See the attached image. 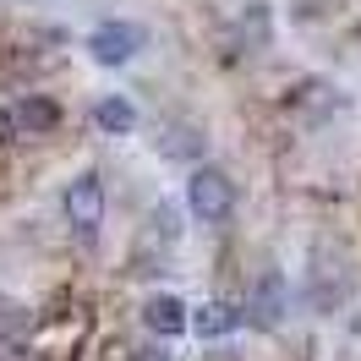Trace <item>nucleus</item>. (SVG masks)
<instances>
[{
    "label": "nucleus",
    "mask_w": 361,
    "mask_h": 361,
    "mask_svg": "<svg viewBox=\"0 0 361 361\" xmlns=\"http://www.w3.org/2000/svg\"><path fill=\"white\" fill-rule=\"evenodd\" d=\"M230 203H235V186H230L225 170H214V164H203L197 176L186 180V208L203 219V225H214V219H225Z\"/></svg>",
    "instance_id": "1"
},
{
    "label": "nucleus",
    "mask_w": 361,
    "mask_h": 361,
    "mask_svg": "<svg viewBox=\"0 0 361 361\" xmlns=\"http://www.w3.org/2000/svg\"><path fill=\"white\" fill-rule=\"evenodd\" d=\"M137 49H142V33H137L132 23H99L88 33V55L99 66H126Z\"/></svg>",
    "instance_id": "2"
},
{
    "label": "nucleus",
    "mask_w": 361,
    "mask_h": 361,
    "mask_svg": "<svg viewBox=\"0 0 361 361\" xmlns=\"http://www.w3.org/2000/svg\"><path fill=\"white\" fill-rule=\"evenodd\" d=\"M6 121H11V132H17V137H44V132L61 126V104L44 99V93H23V99L6 110Z\"/></svg>",
    "instance_id": "3"
},
{
    "label": "nucleus",
    "mask_w": 361,
    "mask_h": 361,
    "mask_svg": "<svg viewBox=\"0 0 361 361\" xmlns=\"http://www.w3.org/2000/svg\"><path fill=\"white\" fill-rule=\"evenodd\" d=\"M66 219L82 230V235L99 230V219H104V186H99V176H77L66 186Z\"/></svg>",
    "instance_id": "4"
},
{
    "label": "nucleus",
    "mask_w": 361,
    "mask_h": 361,
    "mask_svg": "<svg viewBox=\"0 0 361 361\" xmlns=\"http://www.w3.org/2000/svg\"><path fill=\"white\" fill-rule=\"evenodd\" d=\"M247 323H252V329H279V323H285V279H279L274 269L257 274V285H252Z\"/></svg>",
    "instance_id": "5"
},
{
    "label": "nucleus",
    "mask_w": 361,
    "mask_h": 361,
    "mask_svg": "<svg viewBox=\"0 0 361 361\" xmlns=\"http://www.w3.org/2000/svg\"><path fill=\"white\" fill-rule=\"evenodd\" d=\"M142 323H148L159 339H176V334L192 329V312H186V301H180V295H164V290H159V295L142 301Z\"/></svg>",
    "instance_id": "6"
},
{
    "label": "nucleus",
    "mask_w": 361,
    "mask_h": 361,
    "mask_svg": "<svg viewBox=\"0 0 361 361\" xmlns=\"http://www.w3.org/2000/svg\"><path fill=\"white\" fill-rule=\"evenodd\" d=\"M235 323H241V312H235V307H225V301H208V307H197V312H192V329H197L203 339L230 334Z\"/></svg>",
    "instance_id": "7"
},
{
    "label": "nucleus",
    "mask_w": 361,
    "mask_h": 361,
    "mask_svg": "<svg viewBox=\"0 0 361 361\" xmlns=\"http://www.w3.org/2000/svg\"><path fill=\"white\" fill-rule=\"evenodd\" d=\"M93 121H99V126H104L110 137H126V132L137 126V110L126 104V99H99V110H93Z\"/></svg>",
    "instance_id": "8"
},
{
    "label": "nucleus",
    "mask_w": 361,
    "mask_h": 361,
    "mask_svg": "<svg viewBox=\"0 0 361 361\" xmlns=\"http://www.w3.org/2000/svg\"><path fill=\"white\" fill-rule=\"evenodd\" d=\"M164 159H203V137L170 126V137H164Z\"/></svg>",
    "instance_id": "9"
},
{
    "label": "nucleus",
    "mask_w": 361,
    "mask_h": 361,
    "mask_svg": "<svg viewBox=\"0 0 361 361\" xmlns=\"http://www.w3.org/2000/svg\"><path fill=\"white\" fill-rule=\"evenodd\" d=\"M23 329H27V312L0 301V339H23Z\"/></svg>",
    "instance_id": "10"
},
{
    "label": "nucleus",
    "mask_w": 361,
    "mask_h": 361,
    "mask_svg": "<svg viewBox=\"0 0 361 361\" xmlns=\"http://www.w3.org/2000/svg\"><path fill=\"white\" fill-rule=\"evenodd\" d=\"M132 361H170V356H164V350H137Z\"/></svg>",
    "instance_id": "11"
}]
</instances>
